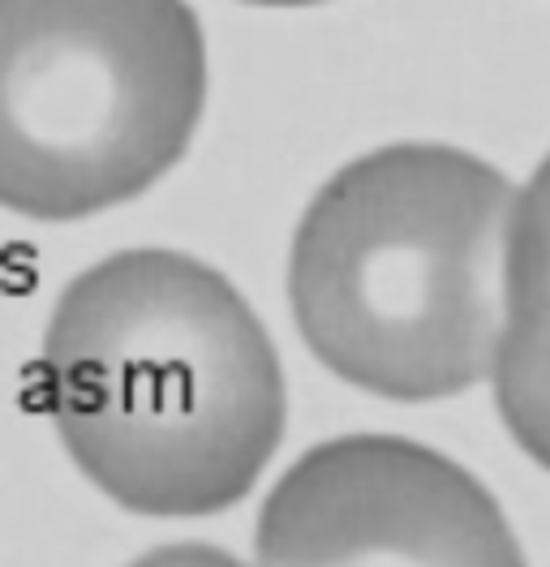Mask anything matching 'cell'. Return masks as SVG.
Here are the masks:
<instances>
[{
	"instance_id": "cell-3",
	"label": "cell",
	"mask_w": 550,
	"mask_h": 567,
	"mask_svg": "<svg viewBox=\"0 0 550 567\" xmlns=\"http://www.w3.org/2000/svg\"><path fill=\"white\" fill-rule=\"evenodd\" d=\"M206 107L185 0H0V212L65 224L146 194Z\"/></svg>"
},
{
	"instance_id": "cell-7",
	"label": "cell",
	"mask_w": 550,
	"mask_h": 567,
	"mask_svg": "<svg viewBox=\"0 0 550 567\" xmlns=\"http://www.w3.org/2000/svg\"><path fill=\"white\" fill-rule=\"evenodd\" d=\"M130 567H245L224 546H211V542H169V546H155L146 555H138Z\"/></svg>"
},
{
	"instance_id": "cell-8",
	"label": "cell",
	"mask_w": 550,
	"mask_h": 567,
	"mask_svg": "<svg viewBox=\"0 0 550 567\" xmlns=\"http://www.w3.org/2000/svg\"><path fill=\"white\" fill-rule=\"evenodd\" d=\"M241 4H258V9H309L323 0H241Z\"/></svg>"
},
{
	"instance_id": "cell-4",
	"label": "cell",
	"mask_w": 550,
	"mask_h": 567,
	"mask_svg": "<svg viewBox=\"0 0 550 567\" xmlns=\"http://www.w3.org/2000/svg\"><path fill=\"white\" fill-rule=\"evenodd\" d=\"M258 567H529L499 498L405 434H340L279 473Z\"/></svg>"
},
{
	"instance_id": "cell-1",
	"label": "cell",
	"mask_w": 550,
	"mask_h": 567,
	"mask_svg": "<svg viewBox=\"0 0 550 567\" xmlns=\"http://www.w3.org/2000/svg\"><path fill=\"white\" fill-rule=\"evenodd\" d=\"M39 391L86 482L138 516H215L254 491L288 388L237 284L181 249L108 254L61 288Z\"/></svg>"
},
{
	"instance_id": "cell-5",
	"label": "cell",
	"mask_w": 550,
	"mask_h": 567,
	"mask_svg": "<svg viewBox=\"0 0 550 567\" xmlns=\"http://www.w3.org/2000/svg\"><path fill=\"white\" fill-rule=\"evenodd\" d=\"M490 383L516 447L550 473V284L508 306Z\"/></svg>"
},
{
	"instance_id": "cell-2",
	"label": "cell",
	"mask_w": 550,
	"mask_h": 567,
	"mask_svg": "<svg viewBox=\"0 0 550 567\" xmlns=\"http://www.w3.org/2000/svg\"><path fill=\"white\" fill-rule=\"evenodd\" d=\"M512 194L495 164L447 142H391L336 168L288 249V306L309 353L400 404L490 379Z\"/></svg>"
},
{
	"instance_id": "cell-6",
	"label": "cell",
	"mask_w": 550,
	"mask_h": 567,
	"mask_svg": "<svg viewBox=\"0 0 550 567\" xmlns=\"http://www.w3.org/2000/svg\"><path fill=\"white\" fill-rule=\"evenodd\" d=\"M550 284V155L512 194L508 212V306Z\"/></svg>"
}]
</instances>
